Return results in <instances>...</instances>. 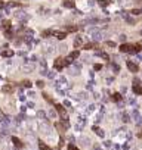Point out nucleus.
Here are the masks:
<instances>
[{"label":"nucleus","instance_id":"nucleus-36","mask_svg":"<svg viewBox=\"0 0 142 150\" xmlns=\"http://www.w3.org/2000/svg\"><path fill=\"white\" fill-rule=\"evenodd\" d=\"M43 97H44V99H46V100H48V102H53V100H52V99H50V96L49 94H46V93H43Z\"/></svg>","mask_w":142,"mask_h":150},{"label":"nucleus","instance_id":"nucleus-32","mask_svg":"<svg viewBox=\"0 0 142 150\" xmlns=\"http://www.w3.org/2000/svg\"><path fill=\"white\" fill-rule=\"evenodd\" d=\"M113 71L117 74V72H120V66L117 65V63H113Z\"/></svg>","mask_w":142,"mask_h":150},{"label":"nucleus","instance_id":"nucleus-30","mask_svg":"<svg viewBox=\"0 0 142 150\" xmlns=\"http://www.w3.org/2000/svg\"><path fill=\"white\" fill-rule=\"evenodd\" d=\"M67 28V33H74V31H77V27H70V25H68V27H65Z\"/></svg>","mask_w":142,"mask_h":150},{"label":"nucleus","instance_id":"nucleus-10","mask_svg":"<svg viewBox=\"0 0 142 150\" xmlns=\"http://www.w3.org/2000/svg\"><path fill=\"white\" fill-rule=\"evenodd\" d=\"M92 130H93V132H95V134H96L98 137H105V132H104V130H102V128H99V127L93 125Z\"/></svg>","mask_w":142,"mask_h":150},{"label":"nucleus","instance_id":"nucleus-6","mask_svg":"<svg viewBox=\"0 0 142 150\" xmlns=\"http://www.w3.org/2000/svg\"><path fill=\"white\" fill-rule=\"evenodd\" d=\"M9 124H10V119L5 115H0V125L3 127V128H7L9 127Z\"/></svg>","mask_w":142,"mask_h":150},{"label":"nucleus","instance_id":"nucleus-5","mask_svg":"<svg viewBox=\"0 0 142 150\" xmlns=\"http://www.w3.org/2000/svg\"><path fill=\"white\" fill-rule=\"evenodd\" d=\"M64 66H65V59H62V57L55 59V69H56V71H61Z\"/></svg>","mask_w":142,"mask_h":150},{"label":"nucleus","instance_id":"nucleus-45","mask_svg":"<svg viewBox=\"0 0 142 150\" xmlns=\"http://www.w3.org/2000/svg\"><path fill=\"white\" fill-rule=\"evenodd\" d=\"M93 68H95V71H99V69L102 68V66H101V65H95V66H93Z\"/></svg>","mask_w":142,"mask_h":150},{"label":"nucleus","instance_id":"nucleus-8","mask_svg":"<svg viewBox=\"0 0 142 150\" xmlns=\"http://www.w3.org/2000/svg\"><path fill=\"white\" fill-rule=\"evenodd\" d=\"M119 50H120L121 53H130V50H132V44H126V43H123Z\"/></svg>","mask_w":142,"mask_h":150},{"label":"nucleus","instance_id":"nucleus-9","mask_svg":"<svg viewBox=\"0 0 142 150\" xmlns=\"http://www.w3.org/2000/svg\"><path fill=\"white\" fill-rule=\"evenodd\" d=\"M92 38L93 41H101V40H104V33L102 31H95L92 35Z\"/></svg>","mask_w":142,"mask_h":150},{"label":"nucleus","instance_id":"nucleus-47","mask_svg":"<svg viewBox=\"0 0 142 150\" xmlns=\"http://www.w3.org/2000/svg\"><path fill=\"white\" fill-rule=\"evenodd\" d=\"M138 137H139V138H142V131L139 132V134H138Z\"/></svg>","mask_w":142,"mask_h":150},{"label":"nucleus","instance_id":"nucleus-15","mask_svg":"<svg viewBox=\"0 0 142 150\" xmlns=\"http://www.w3.org/2000/svg\"><path fill=\"white\" fill-rule=\"evenodd\" d=\"M36 115H37V118H39L40 121H42V119H48V113H46L44 110H37Z\"/></svg>","mask_w":142,"mask_h":150},{"label":"nucleus","instance_id":"nucleus-21","mask_svg":"<svg viewBox=\"0 0 142 150\" xmlns=\"http://www.w3.org/2000/svg\"><path fill=\"white\" fill-rule=\"evenodd\" d=\"M95 109H96V106L95 104H90V106H87V109H86V115H89V113H92V112H95Z\"/></svg>","mask_w":142,"mask_h":150},{"label":"nucleus","instance_id":"nucleus-43","mask_svg":"<svg viewBox=\"0 0 142 150\" xmlns=\"http://www.w3.org/2000/svg\"><path fill=\"white\" fill-rule=\"evenodd\" d=\"M132 13H133V15H139V13H141V10H138V9H135V10H132Z\"/></svg>","mask_w":142,"mask_h":150},{"label":"nucleus","instance_id":"nucleus-13","mask_svg":"<svg viewBox=\"0 0 142 150\" xmlns=\"http://www.w3.org/2000/svg\"><path fill=\"white\" fill-rule=\"evenodd\" d=\"M14 85H10V84H5L3 87H2V91L3 93H14Z\"/></svg>","mask_w":142,"mask_h":150},{"label":"nucleus","instance_id":"nucleus-38","mask_svg":"<svg viewBox=\"0 0 142 150\" xmlns=\"http://www.w3.org/2000/svg\"><path fill=\"white\" fill-rule=\"evenodd\" d=\"M129 147H130V144H129V141H127V143L123 144V147H121V149H123V150H129Z\"/></svg>","mask_w":142,"mask_h":150},{"label":"nucleus","instance_id":"nucleus-40","mask_svg":"<svg viewBox=\"0 0 142 150\" xmlns=\"http://www.w3.org/2000/svg\"><path fill=\"white\" fill-rule=\"evenodd\" d=\"M36 84H37V85H39L40 88H43V87H44V82H43V81H37Z\"/></svg>","mask_w":142,"mask_h":150},{"label":"nucleus","instance_id":"nucleus-48","mask_svg":"<svg viewBox=\"0 0 142 150\" xmlns=\"http://www.w3.org/2000/svg\"><path fill=\"white\" fill-rule=\"evenodd\" d=\"M2 7H3V3H2V2H0V9H2Z\"/></svg>","mask_w":142,"mask_h":150},{"label":"nucleus","instance_id":"nucleus-44","mask_svg":"<svg viewBox=\"0 0 142 150\" xmlns=\"http://www.w3.org/2000/svg\"><path fill=\"white\" fill-rule=\"evenodd\" d=\"M107 44H108V46H110V47H114V46H115V43H113V41H108V43H107Z\"/></svg>","mask_w":142,"mask_h":150},{"label":"nucleus","instance_id":"nucleus-27","mask_svg":"<svg viewBox=\"0 0 142 150\" xmlns=\"http://www.w3.org/2000/svg\"><path fill=\"white\" fill-rule=\"evenodd\" d=\"M98 3H99L101 6H108V5H110V0H98Z\"/></svg>","mask_w":142,"mask_h":150},{"label":"nucleus","instance_id":"nucleus-2","mask_svg":"<svg viewBox=\"0 0 142 150\" xmlns=\"http://www.w3.org/2000/svg\"><path fill=\"white\" fill-rule=\"evenodd\" d=\"M130 116H132V118L135 119V124H136V125H141V124H142V118H141V113H139V112H138V110H136V109H133V110H132V112H130Z\"/></svg>","mask_w":142,"mask_h":150},{"label":"nucleus","instance_id":"nucleus-11","mask_svg":"<svg viewBox=\"0 0 142 150\" xmlns=\"http://www.w3.org/2000/svg\"><path fill=\"white\" fill-rule=\"evenodd\" d=\"M12 143L15 144V147H16V149H22V147H24V143H22L18 137H12Z\"/></svg>","mask_w":142,"mask_h":150},{"label":"nucleus","instance_id":"nucleus-4","mask_svg":"<svg viewBox=\"0 0 142 150\" xmlns=\"http://www.w3.org/2000/svg\"><path fill=\"white\" fill-rule=\"evenodd\" d=\"M126 63H127V69L130 71V72H133V74H136V72L139 71V66L136 65L135 62H132V61H127Z\"/></svg>","mask_w":142,"mask_h":150},{"label":"nucleus","instance_id":"nucleus-42","mask_svg":"<svg viewBox=\"0 0 142 150\" xmlns=\"http://www.w3.org/2000/svg\"><path fill=\"white\" fill-rule=\"evenodd\" d=\"M64 106H65V108H71V102L65 100V102H64Z\"/></svg>","mask_w":142,"mask_h":150},{"label":"nucleus","instance_id":"nucleus-7","mask_svg":"<svg viewBox=\"0 0 142 150\" xmlns=\"http://www.w3.org/2000/svg\"><path fill=\"white\" fill-rule=\"evenodd\" d=\"M120 118H121V121H123L124 124L130 122V115H129L126 110H121V112H120Z\"/></svg>","mask_w":142,"mask_h":150},{"label":"nucleus","instance_id":"nucleus-34","mask_svg":"<svg viewBox=\"0 0 142 150\" xmlns=\"http://www.w3.org/2000/svg\"><path fill=\"white\" fill-rule=\"evenodd\" d=\"M48 115H49L50 118H56V112H55L53 109H50L49 112H48Z\"/></svg>","mask_w":142,"mask_h":150},{"label":"nucleus","instance_id":"nucleus-37","mask_svg":"<svg viewBox=\"0 0 142 150\" xmlns=\"http://www.w3.org/2000/svg\"><path fill=\"white\" fill-rule=\"evenodd\" d=\"M46 77H48V78H50V80H52V78L55 77V72H52V71H49V72H48V75H46Z\"/></svg>","mask_w":142,"mask_h":150},{"label":"nucleus","instance_id":"nucleus-3","mask_svg":"<svg viewBox=\"0 0 142 150\" xmlns=\"http://www.w3.org/2000/svg\"><path fill=\"white\" fill-rule=\"evenodd\" d=\"M132 90H133L135 94H142V85L139 84V80H135V81H133V87H132Z\"/></svg>","mask_w":142,"mask_h":150},{"label":"nucleus","instance_id":"nucleus-29","mask_svg":"<svg viewBox=\"0 0 142 150\" xmlns=\"http://www.w3.org/2000/svg\"><path fill=\"white\" fill-rule=\"evenodd\" d=\"M78 100H86V99H87V94H86V93H78Z\"/></svg>","mask_w":142,"mask_h":150},{"label":"nucleus","instance_id":"nucleus-16","mask_svg":"<svg viewBox=\"0 0 142 150\" xmlns=\"http://www.w3.org/2000/svg\"><path fill=\"white\" fill-rule=\"evenodd\" d=\"M53 35L56 37L58 40H64L67 37V33H59V31H53Z\"/></svg>","mask_w":142,"mask_h":150},{"label":"nucleus","instance_id":"nucleus-18","mask_svg":"<svg viewBox=\"0 0 142 150\" xmlns=\"http://www.w3.org/2000/svg\"><path fill=\"white\" fill-rule=\"evenodd\" d=\"M0 55L3 57H10V56H14V52L12 50H5V52H0Z\"/></svg>","mask_w":142,"mask_h":150},{"label":"nucleus","instance_id":"nucleus-46","mask_svg":"<svg viewBox=\"0 0 142 150\" xmlns=\"http://www.w3.org/2000/svg\"><path fill=\"white\" fill-rule=\"evenodd\" d=\"M95 150H102V149H101V147L98 146V144H95Z\"/></svg>","mask_w":142,"mask_h":150},{"label":"nucleus","instance_id":"nucleus-35","mask_svg":"<svg viewBox=\"0 0 142 150\" xmlns=\"http://www.w3.org/2000/svg\"><path fill=\"white\" fill-rule=\"evenodd\" d=\"M3 27L6 28V29H9V27H10V22H9V21H3Z\"/></svg>","mask_w":142,"mask_h":150},{"label":"nucleus","instance_id":"nucleus-14","mask_svg":"<svg viewBox=\"0 0 142 150\" xmlns=\"http://www.w3.org/2000/svg\"><path fill=\"white\" fill-rule=\"evenodd\" d=\"M141 50H142L141 44H132V50H130V53H132V55H136V53H139Z\"/></svg>","mask_w":142,"mask_h":150},{"label":"nucleus","instance_id":"nucleus-19","mask_svg":"<svg viewBox=\"0 0 142 150\" xmlns=\"http://www.w3.org/2000/svg\"><path fill=\"white\" fill-rule=\"evenodd\" d=\"M111 99H113L114 102L119 103V102H121V94H120V93H114V94L111 96Z\"/></svg>","mask_w":142,"mask_h":150},{"label":"nucleus","instance_id":"nucleus-24","mask_svg":"<svg viewBox=\"0 0 142 150\" xmlns=\"http://www.w3.org/2000/svg\"><path fill=\"white\" fill-rule=\"evenodd\" d=\"M80 140H81V144H86V146H90V140H89L87 137H81Z\"/></svg>","mask_w":142,"mask_h":150},{"label":"nucleus","instance_id":"nucleus-12","mask_svg":"<svg viewBox=\"0 0 142 150\" xmlns=\"http://www.w3.org/2000/svg\"><path fill=\"white\" fill-rule=\"evenodd\" d=\"M95 56H99V57H102L104 61H110V56H108V53H105V52H101V50H96V52H95Z\"/></svg>","mask_w":142,"mask_h":150},{"label":"nucleus","instance_id":"nucleus-20","mask_svg":"<svg viewBox=\"0 0 142 150\" xmlns=\"http://www.w3.org/2000/svg\"><path fill=\"white\" fill-rule=\"evenodd\" d=\"M39 149H40V150H50V147H49V146H48L46 143L39 141Z\"/></svg>","mask_w":142,"mask_h":150},{"label":"nucleus","instance_id":"nucleus-41","mask_svg":"<svg viewBox=\"0 0 142 150\" xmlns=\"http://www.w3.org/2000/svg\"><path fill=\"white\" fill-rule=\"evenodd\" d=\"M19 100H21V102H25V100H27V97L22 94V91H21V96H19Z\"/></svg>","mask_w":142,"mask_h":150},{"label":"nucleus","instance_id":"nucleus-31","mask_svg":"<svg viewBox=\"0 0 142 150\" xmlns=\"http://www.w3.org/2000/svg\"><path fill=\"white\" fill-rule=\"evenodd\" d=\"M111 146H113V144H111V141H108V140H107V141H104V147H105V149L111 150Z\"/></svg>","mask_w":142,"mask_h":150},{"label":"nucleus","instance_id":"nucleus-22","mask_svg":"<svg viewBox=\"0 0 142 150\" xmlns=\"http://www.w3.org/2000/svg\"><path fill=\"white\" fill-rule=\"evenodd\" d=\"M64 6L73 9V7H74V2H73V0H65V2H64Z\"/></svg>","mask_w":142,"mask_h":150},{"label":"nucleus","instance_id":"nucleus-1","mask_svg":"<svg viewBox=\"0 0 142 150\" xmlns=\"http://www.w3.org/2000/svg\"><path fill=\"white\" fill-rule=\"evenodd\" d=\"M68 88V81H67V78L65 77H59L56 80V90H61V91H65V90Z\"/></svg>","mask_w":142,"mask_h":150},{"label":"nucleus","instance_id":"nucleus-39","mask_svg":"<svg viewBox=\"0 0 142 150\" xmlns=\"http://www.w3.org/2000/svg\"><path fill=\"white\" fill-rule=\"evenodd\" d=\"M68 150H78V149L76 147V146H74V144L70 143V144H68Z\"/></svg>","mask_w":142,"mask_h":150},{"label":"nucleus","instance_id":"nucleus-23","mask_svg":"<svg viewBox=\"0 0 142 150\" xmlns=\"http://www.w3.org/2000/svg\"><path fill=\"white\" fill-rule=\"evenodd\" d=\"M5 35H6L7 38H12V35H14V31H12V28H9L5 31Z\"/></svg>","mask_w":142,"mask_h":150},{"label":"nucleus","instance_id":"nucleus-17","mask_svg":"<svg viewBox=\"0 0 142 150\" xmlns=\"http://www.w3.org/2000/svg\"><path fill=\"white\" fill-rule=\"evenodd\" d=\"M80 46H83V38H81V37H76V40H74V47H80Z\"/></svg>","mask_w":142,"mask_h":150},{"label":"nucleus","instance_id":"nucleus-25","mask_svg":"<svg viewBox=\"0 0 142 150\" xmlns=\"http://www.w3.org/2000/svg\"><path fill=\"white\" fill-rule=\"evenodd\" d=\"M95 47V43H87V44H85V46H83V49H85V50H90V49H93Z\"/></svg>","mask_w":142,"mask_h":150},{"label":"nucleus","instance_id":"nucleus-26","mask_svg":"<svg viewBox=\"0 0 142 150\" xmlns=\"http://www.w3.org/2000/svg\"><path fill=\"white\" fill-rule=\"evenodd\" d=\"M78 56H80V52H77V50H76V52H73V53L70 55V57L73 59V61H74V59H77Z\"/></svg>","mask_w":142,"mask_h":150},{"label":"nucleus","instance_id":"nucleus-33","mask_svg":"<svg viewBox=\"0 0 142 150\" xmlns=\"http://www.w3.org/2000/svg\"><path fill=\"white\" fill-rule=\"evenodd\" d=\"M22 85H25V88H31V81H28V80H25V81L22 82Z\"/></svg>","mask_w":142,"mask_h":150},{"label":"nucleus","instance_id":"nucleus-28","mask_svg":"<svg viewBox=\"0 0 142 150\" xmlns=\"http://www.w3.org/2000/svg\"><path fill=\"white\" fill-rule=\"evenodd\" d=\"M61 124L64 125V128H65V130H68V128H70V124H68V119H62V121H61Z\"/></svg>","mask_w":142,"mask_h":150},{"label":"nucleus","instance_id":"nucleus-49","mask_svg":"<svg viewBox=\"0 0 142 150\" xmlns=\"http://www.w3.org/2000/svg\"><path fill=\"white\" fill-rule=\"evenodd\" d=\"M141 35H142V31H141Z\"/></svg>","mask_w":142,"mask_h":150}]
</instances>
